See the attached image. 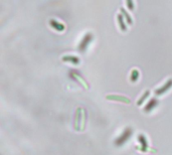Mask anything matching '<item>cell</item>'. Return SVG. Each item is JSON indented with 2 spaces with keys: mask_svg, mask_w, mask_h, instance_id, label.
<instances>
[{
  "mask_svg": "<svg viewBox=\"0 0 172 155\" xmlns=\"http://www.w3.org/2000/svg\"><path fill=\"white\" fill-rule=\"evenodd\" d=\"M106 99L107 100H114V101H118V102H122L125 103V104H130V99L125 97V96L122 95H115V94H110V95L106 96Z\"/></svg>",
  "mask_w": 172,
  "mask_h": 155,
  "instance_id": "obj_1",
  "label": "cell"
},
{
  "mask_svg": "<svg viewBox=\"0 0 172 155\" xmlns=\"http://www.w3.org/2000/svg\"><path fill=\"white\" fill-rule=\"evenodd\" d=\"M131 132H132L131 129L130 128H127L126 130H125L123 132V134H122V135L120 136L119 138H117V140L115 141V143H116L117 145H120V144H122V143H124L125 141H126L129 138V136H130Z\"/></svg>",
  "mask_w": 172,
  "mask_h": 155,
  "instance_id": "obj_2",
  "label": "cell"
},
{
  "mask_svg": "<svg viewBox=\"0 0 172 155\" xmlns=\"http://www.w3.org/2000/svg\"><path fill=\"white\" fill-rule=\"evenodd\" d=\"M81 112L82 108H77L76 111V116H75V129L80 131V121H81Z\"/></svg>",
  "mask_w": 172,
  "mask_h": 155,
  "instance_id": "obj_3",
  "label": "cell"
},
{
  "mask_svg": "<svg viewBox=\"0 0 172 155\" xmlns=\"http://www.w3.org/2000/svg\"><path fill=\"white\" fill-rule=\"evenodd\" d=\"M171 86H172V80H168V81H167L166 83L163 85V86L160 87L159 89H157V90L155 91V92H156V94H161V93H164V92L168 90V89L170 88Z\"/></svg>",
  "mask_w": 172,
  "mask_h": 155,
  "instance_id": "obj_4",
  "label": "cell"
},
{
  "mask_svg": "<svg viewBox=\"0 0 172 155\" xmlns=\"http://www.w3.org/2000/svg\"><path fill=\"white\" fill-rule=\"evenodd\" d=\"M120 12H121L122 15H124L125 18H126L127 23H128V24H130V25L133 24V19H132L131 15L128 12H127V10L124 8V7H121V8H120Z\"/></svg>",
  "mask_w": 172,
  "mask_h": 155,
  "instance_id": "obj_5",
  "label": "cell"
},
{
  "mask_svg": "<svg viewBox=\"0 0 172 155\" xmlns=\"http://www.w3.org/2000/svg\"><path fill=\"white\" fill-rule=\"evenodd\" d=\"M86 126V111L85 109L82 108V112H81V121H80V130L83 131Z\"/></svg>",
  "mask_w": 172,
  "mask_h": 155,
  "instance_id": "obj_6",
  "label": "cell"
},
{
  "mask_svg": "<svg viewBox=\"0 0 172 155\" xmlns=\"http://www.w3.org/2000/svg\"><path fill=\"white\" fill-rule=\"evenodd\" d=\"M72 76L74 77L76 80H77V81H79L80 83H81L82 85H83V86L85 87V88H86V89H89V86H88V84L86 83V81H85V80H84L82 77H80L79 75H77L76 72H72Z\"/></svg>",
  "mask_w": 172,
  "mask_h": 155,
  "instance_id": "obj_7",
  "label": "cell"
},
{
  "mask_svg": "<svg viewBox=\"0 0 172 155\" xmlns=\"http://www.w3.org/2000/svg\"><path fill=\"white\" fill-rule=\"evenodd\" d=\"M136 149L140 150V151L143 152H150V153H153V152H157V150L155 148L149 147V146H136Z\"/></svg>",
  "mask_w": 172,
  "mask_h": 155,
  "instance_id": "obj_8",
  "label": "cell"
},
{
  "mask_svg": "<svg viewBox=\"0 0 172 155\" xmlns=\"http://www.w3.org/2000/svg\"><path fill=\"white\" fill-rule=\"evenodd\" d=\"M50 24H51V26L56 28L58 30H63V28H65V25L60 23L58 21H56L55 19H50Z\"/></svg>",
  "mask_w": 172,
  "mask_h": 155,
  "instance_id": "obj_9",
  "label": "cell"
},
{
  "mask_svg": "<svg viewBox=\"0 0 172 155\" xmlns=\"http://www.w3.org/2000/svg\"><path fill=\"white\" fill-rule=\"evenodd\" d=\"M117 19H118V22H119L120 28H121L122 30H126L127 29V26H126V24L124 23L123 15H122V14H118V15H117Z\"/></svg>",
  "mask_w": 172,
  "mask_h": 155,
  "instance_id": "obj_10",
  "label": "cell"
},
{
  "mask_svg": "<svg viewBox=\"0 0 172 155\" xmlns=\"http://www.w3.org/2000/svg\"><path fill=\"white\" fill-rule=\"evenodd\" d=\"M149 95H150V91H149V90H147L144 94H143L142 96H141V98L137 101V105H138V106H140L143 102H144V100H145L146 98L149 97Z\"/></svg>",
  "mask_w": 172,
  "mask_h": 155,
  "instance_id": "obj_11",
  "label": "cell"
},
{
  "mask_svg": "<svg viewBox=\"0 0 172 155\" xmlns=\"http://www.w3.org/2000/svg\"><path fill=\"white\" fill-rule=\"evenodd\" d=\"M63 60H70V62L75 63H79V58H76V56H72V55H65V56H63Z\"/></svg>",
  "mask_w": 172,
  "mask_h": 155,
  "instance_id": "obj_12",
  "label": "cell"
},
{
  "mask_svg": "<svg viewBox=\"0 0 172 155\" xmlns=\"http://www.w3.org/2000/svg\"><path fill=\"white\" fill-rule=\"evenodd\" d=\"M138 76H139V72H138V70H136V69H133L132 70V72H131V81L132 82H136L137 81V79H138Z\"/></svg>",
  "mask_w": 172,
  "mask_h": 155,
  "instance_id": "obj_13",
  "label": "cell"
},
{
  "mask_svg": "<svg viewBox=\"0 0 172 155\" xmlns=\"http://www.w3.org/2000/svg\"><path fill=\"white\" fill-rule=\"evenodd\" d=\"M156 103H157V102H156V100H155V99H153V100H151L149 103H148L147 106H146V107H145V109H144V110H146V111H149V110L151 109L152 107H154Z\"/></svg>",
  "mask_w": 172,
  "mask_h": 155,
  "instance_id": "obj_14",
  "label": "cell"
},
{
  "mask_svg": "<svg viewBox=\"0 0 172 155\" xmlns=\"http://www.w3.org/2000/svg\"><path fill=\"white\" fill-rule=\"evenodd\" d=\"M90 37H91V35H89V34H87V35H86V37H85L84 41L82 42V44H80V49H84L83 48L87 44V42L90 41Z\"/></svg>",
  "mask_w": 172,
  "mask_h": 155,
  "instance_id": "obj_15",
  "label": "cell"
},
{
  "mask_svg": "<svg viewBox=\"0 0 172 155\" xmlns=\"http://www.w3.org/2000/svg\"><path fill=\"white\" fill-rule=\"evenodd\" d=\"M126 4L128 5V7H130V9H134V6H133V2L131 1V0H127L126 1Z\"/></svg>",
  "mask_w": 172,
  "mask_h": 155,
  "instance_id": "obj_16",
  "label": "cell"
}]
</instances>
